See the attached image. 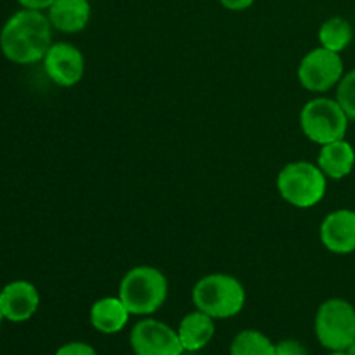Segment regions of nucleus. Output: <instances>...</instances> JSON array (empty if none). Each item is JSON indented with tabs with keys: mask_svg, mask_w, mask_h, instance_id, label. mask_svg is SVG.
<instances>
[{
	"mask_svg": "<svg viewBox=\"0 0 355 355\" xmlns=\"http://www.w3.org/2000/svg\"><path fill=\"white\" fill-rule=\"evenodd\" d=\"M52 24L44 10L21 9L0 30V51L16 64L42 61L51 49Z\"/></svg>",
	"mask_w": 355,
	"mask_h": 355,
	"instance_id": "obj_1",
	"label": "nucleus"
},
{
	"mask_svg": "<svg viewBox=\"0 0 355 355\" xmlns=\"http://www.w3.org/2000/svg\"><path fill=\"white\" fill-rule=\"evenodd\" d=\"M118 297L132 315H151L168 298V279L156 267L137 266L121 277Z\"/></svg>",
	"mask_w": 355,
	"mask_h": 355,
	"instance_id": "obj_2",
	"label": "nucleus"
},
{
	"mask_svg": "<svg viewBox=\"0 0 355 355\" xmlns=\"http://www.w3.org/2000/svg\"><path fill=\"white\" fill-rule=\"evenodd\" d=\"M198 311L214 319H231L245 309L246 290L238 277L225 272L207 274L193 288Z\"/></svg>",
	"mask_w": 355,
	"mask_h": 355,
	"instance_id": "obj_3",
	"label": "nucleus"
},
{
	"mask_svg": "<svg viewBox=\"0 0 355 355\" xmlns=\"http://www.w3.org/2000/svg\"><path fill=\"white\" fill-rule=\"evenodd\" d=\"M279 196L288 205L300 210H309L321 203L328 189V177L321 172L318 163L291 162L279 170L276 177Z\"/></svg>",
	"mask_w": 355,
	"mask_h": 355,
	"instance_id": "obj_4",
	"label": "nucleus"
},
{
	"mask_svg": "<svg viewBox=\"0 0 355 355\" xmlns=\"http://www.w3.org/2000/svg\"><path fill=\"white\" fill-rule=\"evenodd\" d=\"M350 118L336 99L318 96L300 111V128L305 137L319 146L345 139Z\"/></svg>",
	"mask_w": 355,
	"mask_h": 355,
	"instance_id": "obj_5",
	"label": "nucleus"
},
{
	"mask_svg": "<svg viewBox=\"0 0 355 355\" xmlns=\"http://www.w3.org/2000/svg\"><path fill=\"white\" fill-rule=\"evenodd\" d=\"M314 331L329 352L347 350L355 340V307L345 298H328L319 305Z\"/></svg>",
	"mask_w": 355,
	"mask_h": 355,
	"instance_id": "obj_6",
	"label": "nucleus"
},
{
	"mask_svg": "<svg viewBox=\"0 0 355 355\" xmlns=\"http://www.w3.org/2000/svg\"><path fill=\"white\" fill-rule=\"evenodd\" d=\"M345 75L342 54L315 47L302 58L297 69V78L305 90L314 94H324L335 89Z\"/></svg>",
	"mask_w": 355,
	"mask_h": 355,
	"instance_id": "obj_7",
	"label": "nucleus"
},
{
	"mask_svg": "<svg viewBox=\"0 0 355 355\" xmlns=\"http://www.w3.org/2000/svg\"><path fill=\"white\" fill-rule=\"evenodd\" d=\"M130 347L134 355H182L186 352L177 329L156 319H142L132 328Z\"/></svg>",
	"mask_w": 355,
	"mask_h": 355,
	"instance_id": "obj_8",
	"label": "nucleus"
},
{
	"mask_svg": "<svg viewBox=\"0 0 355 355\" xmlns=\"http://www.w3.org/2000/svg\"><path fill=\"white\" fill-rule=\"evenodd\" d=\"M42 61L49 80L64 89L78 85L85 75V58L82 51L68 42H54Z\"/></svg>",
	"mask_w": 355,
	"mask_h": 355,
	"instance_id": "obj_9",
	"label": "nucleus"
},
{
	"mask_svg": "<svg viewBox=\"0 0 355 355\" xmlns=\"http://www.w3.org/2000/svg\"><path fill=\"white\" fill-rule=\"evenodd\" d=\"M319 239L328 252L350 255L355 252V211L340 208L326 215L319 227Z\"/></svg>",
	"mask_w": 355,
	"mask_h": 355,
	"instance_id": "obj_10",
	"label": "nucleus"
},
{
	"mask_svg": "<svg viewBox=\"0 0 355 355\" xmlns=\"http://www.w3.org/2000/svg\"><path fill=\"white\" fill-rule=\"evenodd\" d=\"M40 307V293L30 281H12L0 291V311L6 321L24 322Z\"/></svg>",
	"mask_w": 355,
	"mask_h": 355,
	"instance_id": "obj_11",
	"label": "nucleus"
},
{
	"mask_svg": "<svg viewBox=\"0 0 355 355\" xmlns=\"http://www.w3.org/2000/svg\"><path fill=\"white\" fill-rule=\"evenodd\" d=\"M45 14L54 30L73 35L85 30L92 16V6L89 0H55Z\"/></svg>",
	"mask_w": 355,
	"mask_h": 355,
	"instance_id": "obj_12",
	"label": "nucleus"
},
{
	"mask_svg": "<svg viewBox=\"0 0 355 355\" xmlns=\"http://www.w3.org/2000/svg\"><path fill=\"white\" fill-rule=\"evenodd\" d=\"M318 166L328 180H342L352 173L355 166V149L347 139L321 146L318 155Z\"/></svg>",
	"mask_w": 355,
	"mask_h": 355,
	"instance_id": "obj_13",
	"label": "nucleus"
},
{
	"mask_svg": "<svg viewBox=\"0 0 355 355\" xmlns=\"http://www.w3.org/2000/svg\"><path fill=\"white\" fill-rule=\"evenodd\" d=\"M130 312L125 307L120 297H104L92 304L89 312L90 324L103 335H116L127 326Z\"/></svg>",
	"mask_w": 355,
	"mask_h": 355,
	"instance_id": "obj_14",
	"label": "nucleus"
},
{
	"mask_svg": "<svg viewBox=\"0 0 355 355\" xmlns=\"http://www.w3.org/2000/svg\"><path fill=\"white\" fill-rule=\"evenodd\" d=\"M215 319L201 311L189 312L180 321L179 338L186 352H198L211 342L215 335Z\"/></svg>",
	"mask_w": 355,
	"mask_h": 355,
	"instance_id": "obj_15",
	"label": "nucleus"
},
{
	"mask_svg": "<svg viewBox=\"0 0 355 355\" xmlns=\"http://www.w3.org/2000/svg\"><path fill=\"white\" fill-rule=\"evenodd\" d=\"M318 38L321 47L342 54L354 40L352 24L345 17L333 16L321 24L318 31Z\"/></svg>",
	"mask_w": 355,
	"mask_h": 355,
	"instance_id": "obj_16",
	"label": "nucleus"
},
{
	"mask_svg": "<svg viewBox=\"0 0 355 355\" xmlns=\"http://www.w3.org/2000/svg\"><path fill=\"white\" fill-rule=\"evenodd\" d=\"M229 355H276V343L262 331L243 329L232 340Z\"/></svg>",
	"mask_w": 355,
	"mask_h": 355,
	"instance_id": "obj_17",
	"label": "nucleus"
},
{
	"mask_svg": "<svg viewBox=\"0 0 355 355\" xmlns=\"http://www.w3.org/2000/svg\"><path fill=\"white\" fill-rule=\"evenodd\" d=\"M335 99L343 107L350 121H355V68L345 73L343 78L340 80V83L336 85Z\"/></svg>",
	"mask_w": 355,
	"mask_h": 355,
	"instance_id": "obj_18",
	"label": "nucleus"
},
{
	"mask_svg": "<svg viewBox=\"0 0 355 355\" xmlns=\"http://www.w3.org/2000/svg\"><path fill=\"white\" fill-rule=\"evenodd\" d=\"M55 355H99L92 345L85 342H69L59 347Z\"/></svg>",
	"mask_w": 355,
	"mask_h": 355,
	"instance_id": "obj_19",
	"label": "nucleus"
},
{
	"mask_svg": "<svg viewBox=\"0 0 355 355\" xmlns=\"http://www.w3.org/2000/svg\"><path fill=\"white\" fill-rule=\"evenodd\" d=\"M276 355H309V352L297 340H283L276 343Z\"/></svg>",
	"mask_w": 355,
	"mask_h": 355,
	"instance_id": "obj_20",
	"label": "nucleus"
},
{
	"mask_svg": "<svg viewBox=\"0 0 355 355\" xmlns=\"http://www.w3.org/2000/svg\"><path fill=\"white\" fill-rule=\"evenodd\" d=\"M222 7L227 10H234V12H241V10L250 9L255 3V0H218Z\"/></svg>",
	"mask_w": 355,
	"mask_h": 355,
	"instance_id": "obj_21",
	"label": "nucleus"
},
{
	"mask_svg": "<svg viewBox=\"0 0 355 355\" xmlns=\"http://www.w3.org/2000/svg\"><path fill=\"white\" fill-rule=\"evenodd\" d=\"M23 9H33V10H47L55 0H17Z\"/></svg>",
	"mask_w": 355,
	"mask_h": 355,
	"instance_id": "obj_22",
	"label": "nucleus"
},
{
	"mask_svg": "<svg viewBox=\"0 0 355 355\" xmlns=\"http://www.w3.org/2000/svg\"><path fill=\"white\" fill-rule=\"evenodd\" d=\"M345 352L349 354V355H355V340H354L352 343H350L349 347H347V350H345Z\"/></svg>",
	"mask_w": 355,
	"mask_h": 355,
	"instance_id": "obj_23",
	"label": "nucleus"
},
{
	"mask_svg": "<svg viewBox=\"0 0 355 355\" xmlns=\"http://www.w3.org/2000/svg\"><path fill=\"white\" fill-rule=\"evenodd\" d=\"M328 355H349L345 350H335V352H329Z\"/></svg>",
	"mask_w": 355,
	"mask_h": 355,
	"instance_id": "obj_24",
	"label": "nucleus"
},
{
	"mask_svg": "<svg viewBox=\"0 0 355 355\" xmlns=\"http://www.w3.org/2000/svg\"><path fill=\"white\" fill-rule=\"evenodd\" d=\"M2 321H3V315H2V311H0V324H2Z\"/></svg>",
	"mask_w": 355,
	"mask_h": 355,
	"instance_id": "obj_25",
	"label": "nucleus"
}]
</instances>
